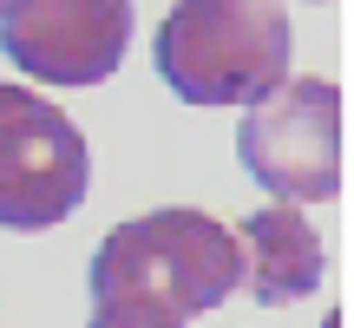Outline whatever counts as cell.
Listing matches in <instances>:
<instances>
[{
	"instance_id": "cell-8",
	"label": "cell",
	"mask_w": 354,
	"mask_h": 328,
	"mask_svg": "<svg viewBox=\"0 0 354 328\" xmlns=\"http://www.w3.org/2000/svg\"><path fill=\"white\" fill-rule=\"evenodd\" d=\"M328 328H342V316H328Z\"/></svg>"
},
{
	"instance_id": "cell-2",
	"label": "cell",
	"mask_w": 354,
	"mask_h": 328,
	"mask_svg": "<svg viewBox=\"0 0 354 328\" xmlns=\"http://www.w3.org/2000/svg\"><path fill=\"white\" fill-rule=\"evenodd\" d=\"M243 282L236 230H223L210 210L165 203L151 217H131L92 250L86 289L92 295H145L171 316H210Z\"/></svg>"
},
{
	"instance_id": "cell-3",
	"label": "cell",
	"mask_w": 354,
	"mask_h": 328,
	"mask_svg": "<svg viewBox=\"0 0 354 328\" xmlns=\"http://www.w3.org/2000/svg\"><path fill=\"white\" fill-rule=\"evenodd\" d=\"M236 158L276 203L342 197V86L308 73L243 105Z\"/></svg>"
},
{
	"instance_id": "cell-5",
	"label": "cell",
	"mask_w": 354,
	"mask_h": 328,
	"mask_svg": "<svg viewBox=\"0 0 354 328\" xmlns=\"http://www.w3.org/2000/svg\"><path fill=\"white\" fill-rule=\"evenodd\" d=\"M131 46V0H0V53L39 86H105Z\"/></svg>"
},
{
	"instance_id": "cell-7",
	"label": "cell",
	"mask_w": 354,
	"mask_h": 328,
	"mask_svg": "<svg viewBox=\"0 0 354 328\" xmlns=\"http://www.w3.org/2000/svg\"><path fill=\"white\" fill-rule=\"evenodd\" d=\"M86 328H190L184 316L145 302V295H92V322Z\"/></svg>"
},
{
	"instance_id": "cell-1",
	"label": "cell",
	"mask_w": 354,
	"mask_h": 328,
	"mask_svg": "<svg viewBox=\"0 0 354 328\" xmlns=\"http://www.w3.org/2000/svg\"><path fill=\"white\" fill-rule=\"evenodd\" d=\"M282 0H177L158 26V79L184 105H256L289 79Z\"/></svg>"
},
{
	"instance_id": "cell-6",
	"label": "cell",
	"mask_w": 354,
	"mask_h": 328,
	"mask_svg": "<svg viewBox=\"0 0 354 328\" xmlns=\"http://www.w3.org/2000/svg\"><path fill=\"white\" fill-rule=\"evenodd\" d=\"M236 250H243L250 295L269 302V309H289V302H302V295H315L322 289V269H328L315 224H308L295 203H269V210L243 217Z\"/></svg>"
},
{
	"instance_id": "cell-4",
	"label": "cell",
	"mask_w": 354,
	"mask_h": 328,
	"mask_svg": "<svg viewBox=\"0 0 354 328\" xmlns=\"http://www.w3.org/2000/svg\"><path fill=\"white\" fill-rule=\"evenodd\" d=\"M92 158L79 125L26 86H0V230H53L86 203Z\"/></svg>"
}]
</instances>
